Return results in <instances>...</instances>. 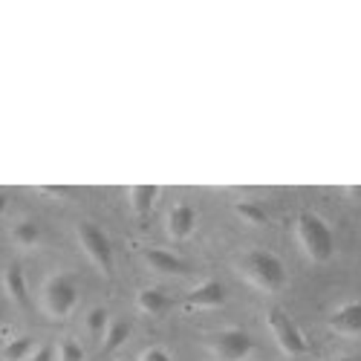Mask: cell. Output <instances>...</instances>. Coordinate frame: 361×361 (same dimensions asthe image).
<instances>
[{
    "mask_svg": "<svg viewBox=\"0 0 361 361\" xmlns=\"http://www.w3.org/2000/svg\"><path fill=\"white\" fill-rule=\"evenodd\" d=\"M107 326H110V315H107L104 307H93V310H90V315H87V329H93V333L104 336Z\"/></svg>",
    "mask_w": 361,
    "mask_h": 361,
    "instance_id": "d6986e66",
    "label": "cell"
},
{
    "mask_svg": "<svg viewBox=\"0 0 361 361\" xmlns=\"http://www.w3.org/2000/svg\"><path fill=\"white\" fill-rule=\"evenodd\" d=\"M75 237H78L84 255L93 260V266L104 278H110L113 275V243H110V237L104 234V228H99L96 223H90V220H81L75 226Z\"/></svg>",
    "mask_w": 361,
    "mask_h": 361,
    "instance_id": "277c9868",
    "label": "cell"
},
{
    "mask_svg": "<svg viewBox=\"0 0 361 361\" xmlns=\"http://www.w3.org/2000/svg\"><path fill=\"white\" fill-rule=\"evenodd\" d=\"M197 228V212L191 205H173L168 214V237L171 240H185Z\"/></svg>",
    "mask_w": 361,
    "mask_h": 361,
    "instance_id": "9c48e42d",
    "label": "cell"
},
{
    "mask_svg": "<svg viewBox=\"0 0 361 361\" xmlns=\"http://www.w3.org/2000/svg\"><path fill=\"white\" fill-rule=\"evenodd\" d=\"M266 321H269V329H272V336H275L278 347H281L286 355H304V353H310V341H307V336L300 333L298 324H295L286 312L272 310V312L266 315Z\"/></svg>",
    "mask_w": 361,
    "mask_h": 361,
    "instance_id": "5b68a950",
    "label": "cell"
},
{
    "mask_svg": "<svg viewBox=\"0 0 361 361\" xmlns=\"http://www.w3.org/2000/svg\"><path fill=\"white\" fill-rule=\"evenodd\" d=\"M142 257H145V263L154 269V272H159V275H185V272H188L185 260H179L176 255H171V252H165V249H145Z\"/></svg>",
    "mask_w": 361,
    "mask_h": 361,
    "instance_id": "30bf717a",
    "label": "cell"
},
{
    "mask_svg": "<svg viewBox=\"0 0 361 361\" xmlns=\"http://www.w3.org/2000/svg\"><path fill=\"white\" fill-rule=\"evenodd\" d=\"M295 234H298V243L300 249L307 252L310 260L315 263H326L336 252V240H333V231L329 226L312 214V212H300L298 220H295Z\"/></svg>",
    "mask_w": 361,
    "mask_h": 361,
    "instance_id": "7a4b0ae2",
    "label": "cell"
},
{
    "mask_svg": "<svg viewBox=\"0 0 361 361\" xmlns=\"http://www.w3.org/2000/svg\"><path fill=\"white\" fill-rule=\"evenodd\" d=\"M55 355H58V361H87L84 347L75 338H64L61 344L55 347Z\"/></svg>",
    "mask_w": 361,
    "mask_h": 361,
    "instance_id": "e0dca14e",
    "label": "cell"
},
{
    "mask_svg": "<svg viewBox=\"0 0 361 361\" xmlns=\"http://www.w3.org/2000/svg\"><path fill=\"white\" fill-rule=\"evenodd\" d=\"M78 307V286L67 272H55L44 281L41 286V310L55 318V321H64L75 312Z\"/></svg>",
    "mask_w": 361,
    "mask_h": 361,
    "instance_id": "3957f363",
    "label": "cell"
},
{
    "mask_svg": "<svg viewBox=\"0 0 361 361\" xmlns=\"http://www.w3.org/2000/svg\"><path fill=\"white\" fill-rule=\"evenodd\" d=\"M130 336V324L128 321H110V326L104 329V336H102V353H113L118 350Z\"/></svg>",
    "mask_w": 361,
    "mask_h": 361,
    "instance_id": "9a60e30c",
    "label": "cell"
},
{
    "mask_svg": "<svg viewBox=\"0 0 361 361\" xmlns=\"http://www.w3.org/2000/svg\"><path fill=\"white\" fill-rule=\"evenodd\" d=\"M4 289L6 295L15 300V304H26V278H23V269L18 263L6 266V272H4Z\"/></svg>",
    "mask_w": 361,
    "mask_h": 361,
    "instance_id": "7c38bea8",
    "label": "cell"
},
{
    "mask_svg": "<svg viewBox=\"0 0 361 361\" xmlns=\"http://www.w3.org/2000/svg\"><path fill=\"white\" fill-rule=\"evenodd\" d=\"M52 355H55V347H35L32 350V355H29V361H52Z\"/></svg>",
    "mask_w": 361,
    "mask_h": 361,
    "instance_id": "44dd1931",
    "label": "cell"
},
{
    "mask_svg": "<svg viewBox=\"0 0 361 361\" xmlns=\"http://www.w3.org/2000/svg\"><path fill=\"white\" fill-rule=\"evenodd\" d=\"M139 361H173V358H171L168 350H162V347H147V350L139 355Z\"/></svg>",
    "mask_w": 361,
    "mask_h": 361,
    "instance_id": "ffe728a7",
    "label": "cell"
},
{
    "mask_svg": "<svg viewBox=\"0 0 361 361\" xmlns=\"http://www.w3.org/2000/svg\"><path fill=\"white\" fill-rule=\"evenodd\" d=\"M6 202H9V197H6V191H4V188H0V214L6 212Z\"/></svg>",
    "mask_w": 361,
    "mask_h": 361,
    "instance_id": "7402d4cb",
    "label": "cell"
},
{
    "mask_svg": "<svg viewBox=\"0 0 361 361\" xmlns=\"http://www.w3.org/2000/svg\"><path fill=\"white\" fill-rule=\"evenodd\" d=\"M12 240H15V246H20V249H35V246L41 243V228H38V223H32V220L15 223Z\"/></svg>",
    "mask_w": 361,
    "mask_h": 361,
    "instance_id": "5bb4252c",
    "label": "cell"
},
{
    "mask_svg": "<svg viewBox=\"0 0 361 361\" xmlns=\"http://www.w3.org/2000/svg\"><path fill=\"white\" fill-rule=\"evenodd\" d=\"M234 212L243 217L246 223H252V226H263V223L269 220L266 212H263L260 205H255V202H237V205H234Z\"/></svg>",
    "mask_w": 361,
    "mask_h": 361,
    "instance_id": "ac0fdd59",
    "label": "cell"
},
{
    "mask_svg": "<svg viewBox=\"0 0 361 361\" xmlns=\"http://www.w3.org/2000/svg\"><path fill=\"white\" fill-rule=\"evenodd\" d=\"M226 286L220 283V281H202V283H197L188 295H185V307L188 310H217V307H223L226 304Z\"/></svg>",
    "mask_w": 361,
    "mask_h": 361,
    "instance_id": "52a82bcc",
    "label": "cell"
},
{
    "mask_svg": "<svg viewBox=\"0 0 361 361\" xmlns=\"http://www.w3.org/2000/svg\"><path fill=\"white\" fill-rule=\"evenodd\" d=\"M0 321H4V307H0Z\"/></svg>",
    "mask_w": 361,
    "mask_h": 361,
    "instance_id": "cb8c5ba5",
    "label": "cell"
},
{
    "mask_svg": "<svg viewBox=\"0 0 361 361\" xmlns=\"http://www.w3.org/2000/svg\"><path fill=\"white\" fill-rule=\"evenodd\" d=\"M237 272L243 275L246 283H252L260 292H281L286 286V266L281 263L278 255L266 249H252L237 260Z\"/></svg>",
    "mask_w": 361,
    "mask_h": 361,
    "instance_id": "6da1fadb",
    "label": "cell"
},
{
    "mask_svg": "<svg viewBox=\"0 0 361 361\" xmlns=\"http://www.w3.org/2000/svg\"><path fill=\"white\" fill-rule=\"evenodd\" d=\"M35 350V341L29 336H20V338H12L4 344V350H0V358L4 361H29V355H32Z\"/></svg>",
    "mask_w": 361,
    "mask_h": 361,
    "instance_id": "2e32d148",
    "label": "cell"
},
{
    "mask_svg": "<svg viewBox=\"0 0 361 361\" xmlns=\"http://www.w3.org/2000/svg\"><path fill=\"white\" fill-rule=\"evenodd\" d=\"M326 324H329V329H336L341 336H361V300L341 304L336 312H329Z\"/></svg>",
    "mask_w": 361,
    "mask_h": 361,
    "instance_id": "ba28073f",
    "label": "cell"
},
{
    "mask_svg": "<svg viewBox=\"0 0 361 361\" xmlns=\"http://www.w3.org/2000/svg\"><path fill=\"white\" fill-rule=\"evenodd\" d=\"M208 347H212V353L220 361H243L255 350V338L246 333V329L228 326V329H220L217 336L208 338Z\"/></svg>",
    "mask_w": 361,
    "mask_h": 361,
    "instance_id": "8992f818",
    "label": "cell"
},
{
    "mask_svg": "<svg viewBox=\"0 0 361 361\" xmlns=\"http://www.w3.org/2000/svg\"><path fill=\"white\" fill-rule=\"evenodd\" d=\"M136 307H139V310H142L145 315L157 318V315H165V312H168L171 300H168V295H165L162 289H154V286H147V289H142V292L136 295Z\"/></svg>",
    "mask_w": 361,
    "mask_h": 361,
    "instance_id": "8fae6325",
    "label": "cell"
},
{
    "mask_svg": "<svg viewBox=\"0 0 361 361\" xmlns=\"http://www.w3.org/2000/svg\"><path fill=\"white\" fill-rule=\"evenodd\" d=\"M336 361H355V358H336Z\"/></svg>",
    "mask_w": 361,
    "mask_h": 361,
    "instance_id": "603a6c76",
    "label": "cell"
},
{
    "mask_svg": "<svg viewBox=\"0 0 361 361\" xmlns=\"http://www.w3.org/2000/svg\"><path fill=\"white\" fill-rule=\"evenodd\" d=\"M159 197V188L157 185H130V205H133V212L139 217H147L150 214V208H154Z\"/></svg>",
    "mask_w": 361,
    "mask_h": 361,
    "instance_id": "4fadbf2b",
    "label": "cell"
}]
</instances>
